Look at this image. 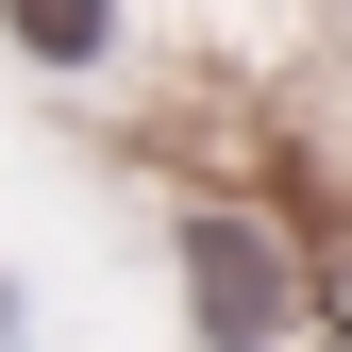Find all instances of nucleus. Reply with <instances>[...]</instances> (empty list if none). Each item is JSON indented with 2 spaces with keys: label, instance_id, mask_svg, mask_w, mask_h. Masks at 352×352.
Segmentation results:
<instances>
[{
  "label": "nucleus",
  "instance_id": "1",
  "mask_svg": "<svg viewBox=\"0 0 352 352\" xmlns=\"http://www.w3.org/2000/svg\"><path fill=\"white\" fill-rule=\"evenodd\" d=\"M185 302H201L218 352L285 336V235H269V218H185Z\"/></svg>",
  "mask_w": 352,
  "mask_h": 352
}]
</instances>
